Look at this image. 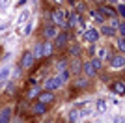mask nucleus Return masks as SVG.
<instances>
[{"label": "nucleus", "mask_w": 125, "mask_h": 123, "mask_svg": "<svg viewBox=\"0 0 125 123\" xmlns=\"http://www.w3.org/2000/svg\"><path fill=\"white\" fill-rule=\"evenodd\" d=\"M62 77L58 75V77H51V78H47L45 80V90L47 92H54V90H58V88L62 86Z\"/></svg>", "instance_id": "f257e3e1"}, {"label": "nucleus", "mask_w": 125, "mask_h": 123, "mask_svg": "<svg viewBox=\"0 0 125 123\" xmlns=\"http://www.w3.org/2000/svg\"><path fill=\"white\" fill-rule=\"evenodd\" d=\"M51 17L54 24H65V11L63 10H54L51 13Z\"/></svg>", "instance_id": "f03ea898"}, {"label": "nucleus", "mask_w": 125, "mask_h": 123, "mask_svg": "<svg viewBox=\"0 0 125 123\" xmlns=\"http://www.w3.org/2000/svg\"><path fill=\"white\" fill-rule=\"evenodd\" d=\"M34 60H36V58H34L32 52H24V54H22V60H21V67L22 69H30V67L34 65Z\"/></svg>", "instance_id": "7ed1b4c3"}, {"label": "nucleus", "mask_w": 125, "mask_h": 123, "mask_svg": "<svg viewBox=\"0 0 125 123\" xmlns=\"http://www.w3.org/2000/svg\"><path fill=\"white\" fill-rule=\"evenodd\" d=\"M11 121V106H4L0 110V123H10Z\"/></svg>", "instance_id": "20e7f679"}, {"label": "nucleus", "mask_w": 125, "mask_h": 123, "mask_svg": "<svg viewBox=\"0 0 125 123\" xmlns=\"http://www.w3.org/2000/svg\"><path fill=\"white\" fill-rule=\"evenodd\" d=\"M37 97H39V102H43V104H51V102L54 101V93H52V92H41Z\"/></svg>", "instance_id": "39448f33"}, {"label": "nucleus", "mask_w": 125, "mask_h": 123, "mask_svg": "<svg viewBox=\"0 0 125 123\" xmlns=\"http://www.w3.org/2000/svg\"><path fill=\"white\" fill-rule=\"evenodd\" d=\"M82 71H84L86 77H95V75H97V69L92 65V62H86V63H84V65H82Z\"/></svg>", "instance_id": "423d86ee"}, {"label": "nucleus", "mask_w": 125, "mask_h": 123, "mask_svg": "<svg viewBox=\"0 0 125 123\" xmlns=\"http://www.w3.org/2000/svg\"><path fill=\"white\" fill-rule=\"evenodd\" d=\"M32 112L36 114V116H43V114L47 112V104H43V102H39L37 101L34 106H32Z\"/></svg>", "instance_id": "0eeeda50"}, {"label": "nucleus", "mask_w": 125, "mask_h": 123, "mask_svg": "<svg viewBox=\"0 0 125 123\" xmlns=\"http://www.w3.org/2000/svg\"><path fill=\"white\" fill-rule=\"evenodd\" d=\"M84 37H86L88 41H92V43H94V41H97V39H99V32H97V30H94V28H88V30L84 32Z\"/></svg>", "instance_id": "6e6552de"}, {"label": "nucleus", "mask_w": 125, "mask_h": 123, "mask_svg": "<svg viewBox=\"0 0 125 123\" xmlns=\"http://www.w3.org/2000/svg\"><path fill=\"white\" fill-rule=\"evenodd\" d=\"M43 34H45V37H47V39H54V37L58 36V32H56V26H47V28H45V30H43Z\"/></svg>", "instance_id": "1a4fd4ad"}, {"label": "nucleus", "mask_w": 125, "mask_h": 123, "mask_svg": "<svg viewBox=\"0 0 125 123\" xmlns=\"http://www.w3.org/2000/svg\"><path fill=\"white\" fill-rule=\"evenodd\" d=\"M112 67H114V69L125 67V56H114L112 58Z\"/></svg>", "instance_id": "9d476101"}, {"label": "nucleus", "mask_w": 125, "mask_h": 123, "mask_svg": "<svg viewBox=\"0 0 125 123\" xmlns=\"http://www.w3.org/2000/svg\"><path fill=\"white\" fill-rule=\"evenodd\" d=\"M54 43H56V47H65L67 45V34H58L56 37H54Z\"/></svg>", "instance_id": "9b49d317"}, {"label": "nucleus", "mask_w": 125, "mask_h": 123, "mask_svg": "<svg viewBox=\"0 0 125 123\" xmlns=\"http://www.w3.org/2000/svg\"><path fill=\"white\" fill-rule=\"evenodd\" d=\"M69 24L71 26H78L80 24V17H78V13H71V15H69Z\"/></svg>", "instance_id": "f8f14e48"}, {"label": "nucleus", "mask_w": 125, "mask_h": 123, "mask_svg": "<svg viewBox=\"0 0 125 123\" xmlns=\"http://www.w3.org/2000/svg\"><path fill=\"white\" fill-rule=\"evenodd\" d=\"M34 58H43V43H39V45H36V49H34Z\"/></svg>", "instance_id": "ddd939ff"}, {"label": "nucleus", "mask_w": 125, "mask_h": 123, "mask_svg": "<svg viewBox=\"0 0 125 123\" xmlns=\"http://www.w3.org/2000/svg\"><path fill=\"white\" fill-rule=\"evenodd\" d=\"M10 73H11V69H10V67H2V69H0V82H2V80H6V78L10 77Z\"/></svg>", "instance_id": "4468645a"}, {"label": "nucleus", "mask_w": 125, "mask_h": 123, "mask_svg": "<svg viewBox=\"0 0 125 123\" xmlns=\"http://www.w3.org/2000/svg\"><path fill=\"white\" fill-rule=\"evenodd\" d=\"M99 13H101V15H108V17H116V11L110 10V8H101Z\"/></svg>", "instance_id": "2eb2a0df"}, {"label": "nucleus", "mask_w": 125, "mask_h": 123, "mask_svg": "<svg viewBox=\"0 0 125 123\" xmlns=\"http://www.w3.org/2000/svg\"><path fill=\"white\" fill-rule=\"evenodd\" d=\"M15 82H8V84H6V93H8V95H13V93H15Z\"/></svg>", "instance_id": "dca6fc26"}, {"label": "nucleus", "mask_w": 125, "mask_h": 123, "mask_svg": "<svg viewBox=\"0 0 125 123\" xmlns=\"http://www.w3.org/2000/svg\"><path fill=\"white\" fill-rule=\"evenodd\" d=\"M114 92L116 93H125V84L123 82H116L114 84Z\"/></svg>", "instance_id": "f3484780"}, {"label": "nucleus", "mask_w": 125, "mask_h": 123, "mask_svg": "<svg viewBox=\"0 0 125 123\" xmlns=\"http://www.w3.org/2000/svg\"><path fill=\"white\" fill-rule=\"evenodd\" d=\"M51 52H52V45H51V43H43V58L49 56Z\"/></svg>", "instance_id": "a211bd4d"}, {"label": "nucleus", "mask_w": 125, "mask_h": 123, "mask_svg": "<svg viewBox=\"0 0 125 123\" xmlns=\"http://www.w3.org/2000/svg\"><path fill=\"white\" fill-rule=\"evenodd\" d=\"M104 36H114V26H104L103 24V30H101Z\"/></svg>", "instance_id": "6ab92c4d"}, {"label": "nucleus", "mask_w": 125, "mask_h": 123, "mask_svg": "<svg viewBox=\"0 0 125 123\" xmlns=\"http://www.w3.org/2000/svg\"><path fill=\"white\" fill-rule=\"evenodd\" d=\"M90 15L94 17L95 20H99V22H103V17H101V13H99V11H95V10H92V11H90Z\"/></svg>", "instance_id": "aec40b11"}, {"label": "nucleus", "mask_w": 125, "mask_h": 123, "mask_svg": "<svg viewBox=\"0 0 125 123\" xmlns=\"http://www.w3.org/2000/svg\"><path fill=\"white\" fill-rule=\"evenodd\" d=\"M92 65H94L95 69L99 71V69H101V65H103V63H101V60H99V58H94V60H92Z\"/></svg>", "instance_id": "412c9836"}, {"label": "nucleus", "mask_w": 125, "mask_h": 123, "mask_svg": "<svg viewBox=\"0 0 125 123\" xmlns=\"http://www.w3.org/2000/svg\"><path fill=\"white\" fill-rule=\"evenodd\" d=\"M97 110H99V112L106 110V102H104V101H99V102H97Z\"/></svg>", "instance_id": "4be33fe9"}, {"label": "nucleus", "mask_w": 125, "mask_h": 123, "mask_svg": "<svg viewBox=\"0 0 125 123\" xmlns=\"http://www.w3.org/2000/svg\"><path fill=\"white\" fill-rule=\"evenodd\" d=\"M32 32V22H28V24H26V28H24V32H22V34H26V36H28V34H30Z\"/></svg>", "instance_id": "5701e85b"}, {"label": "nucleus", "mask_w": 125, "mask_h": 123, "mask_svg": "<svg viewBox=\"0 0 125 123\" xmlns=\"http://www.w3.org/2000/svg\"><path fill=\"white\" fill-rule=\"evenodd\" d=\"M77 118H78V114L75 112V110H73V112H71V114H69V119H71V121H75V119H77Z\"/></svg>", "instance_id": "b1692460"}, {"label": "nucleus", "mask_w": 125, "mask_h": 123, "mask_svg": "<svg viewBox=\"0 0 125 123\" xmlns=\"http://www.w3.org/2000/svg\"><path fill=\"white\" fill-rule=\"evenodd\" d=\"M36 95H39V92H37V90H32V92H28V97H36Z\"/></svg>", "instance_id": "393cba45"}, {"label": "nucleus", "mask_w": 125, "mask_h": 123, "mask_svg": "<svg viewBox=\"0 0 125 123\" xmlns=\"http://www.w3.org/2000/svg\"><path fill=\"white\" fill-rule=\"evenodd\" d=\"M118 30H120L121 34H125V22H121V24H118Z\"/></svg>", "instance_id": "a878e982"}, {"label": "nucleus", "mask_w": 125, "mask_h": 123, "mask_svg": "<svg viewBox=\"0 0 125 123\" xmlns=\"http://www.w3.org/2000/svg\"><path fill=\"white\" fill-rule=\"evenodd\" d=\"M78 52H80V49H78V47H73V49H71V54H78Z\"/></svg>", "instance_id": "bb28decb"}, {"label": "nucleus", "mask_w": 125, "mask_h": 123, "mask_svg": "<svg viewBox=\"0 0 125 123\" xmlns=\"http://www.w3.org/2000/svg\"><path fill=\"white\" fill-rule=\"evenodd\" d=\"M99 56H103V58H106V56H108V54H106V51H104V49H103V51H99Z\"/></svg>", "instance_id": "cd10ccee"}, {"label": "nucleus", "mask_w": 125, "mask_h": 123, "mask_svg": "<svg viewBox=\"0 0 125 123\" xmlns=\"http://www.w3.org/2000/svg\"><path fill=\"white\" fill-rule=\"evenodd\" d=\"M120 13H121V15L125 17V8H123V6H120Z\"/></svg>", "instance_id": "c85d7f7f"}, {"label": "nucleus", "mask_w": 125, "mask_h": 123, "mask_svg": "<svg viewBox=\"0 0 125 123\" xmlns=\"http://www.w3.org/2000/svg\"><path fill=\"white\" fill-rule=\"evenodd\" d=\"M120 49H121V51H125V41H121V43H120Z\"/></svg>", "instance_id": "c756f323"}, {"label": "nucleus", "mask_w": 125, "mask_h": 123, "mask_svg": "<svg viewBox=\"0 0 125 123\" xmlns=\"http://www.w3.org/2000/svg\"><path fill=\"white\" fill-rule=\"evenodd\" d=\"M54 123H62V121H60V119H58V121H54Z\"/></svg>", "instance_id": "7c9ffc66"}]
</instances>
